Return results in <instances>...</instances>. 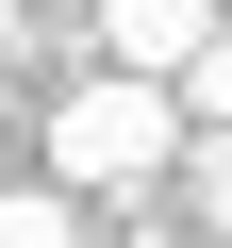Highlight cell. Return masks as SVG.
<instances>
[{
  "label": "cell",
  "instance_id": "6da1fadb",
  "mask_svg": "<svg viewBox=\"0 0 232 248\" xmlns=\"http://www.w3.org/2000/svg\"><path fill=\"white\" fill-rule=\"evenodd\" d=\"M182 133H199L182 83L99 50V83H66V99H50V182H83V199H149V182L182 166Z\"/></svg>",
  "mask_w": 232,
  "mask_h": 248
},
{
  "label": "cell",
  "instance_id": "7a4b0ae2",
  "mask_svg": "<svg viewBox=\"0 0 232 248\" xmlns=\"http://www.w3.org/2000/svg\"><path fill=\"white\" fill-rule=\"evenodd\" d=\"M83 17H99V50H116V66H166V83H182V50L232 17V0H83Z\"/></svg>",
  "mask_w": 232,
  "mask_h": 248
},
{
  "label": "cell",
  "instance_id": "3957f363",
  "mask_svg": "<svg viewBox=\"0 0 232 248\" xmlns=\"http://www.w3.org/2000/svg\"><path fill=\"white\" fill-rule=\"evenodd\" d=\"M83 232V182H0V248H66Z\"/></svg>",
  "mask_w": 232,
  "mask_h": 248
},
{
  "label": "cell",
  "instance_id": "277c9868",
  "mask_svg": "<svg viewBox=\"0 0 232 248\" xmlns=\"http://www.w3.org/2000/svg\"><path fill=\"white\" fill-rule=\"evenodd\" d=\"M182 215L232 232V116H199V133H182Z\"/></svg>",
  "mask_w": 232,
  "mask_h": 248
},
{
  "label": "cell",
  "instance_id": "5b68a950",
  "mask_svg": "<svg viewBox=\"0 0 232 248\" xmlns=\"http://www.w3.org/2000/svg\"><path fill=\"white\" fill-rule=\"evenodd\" d=\"M182 116H232V17H215V33L182 50Z\"/></svg>",
  "mask_w": 232,
  "mask_h": 248
},
{
  "label": "cell",
  "instance_id": "8992f818",
  "mask_svg": "<svg viewBox=\"0 0 232 248\" xmlns=\"http://www.w3.org/2000/svg\"><path fill=\"white\" fill-rule=\"evenodd\" d=\"M17 50H33V0H0V83H17Z\"/></svg>",
  "mask_w": 232,
  "mask_h": 248
}]
</instances>
